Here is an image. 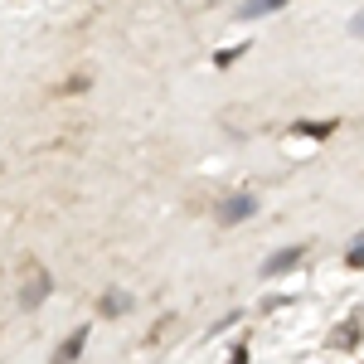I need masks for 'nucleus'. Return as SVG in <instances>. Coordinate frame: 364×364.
I'll return each instance as SVG.
<instances>
[{"instance_id":"nucleus-1","label":"nucleus","mask_w":364,"mask_h":364,"mask_svg":"<svg viewBox=\"0 0 364 364\" xmlns=\"http://www.w3.org/2000/svg\"><path fill=\"white\" fill-rule=\"evenodd\" d=\"M252 214H257V195H228L224 204H219V219H224V224H243Z\"/></svg>"},{"instance_id":"nucleus-2","label":"nucleus","mask_w":364,"mask_h":364,"mask_svg":"<svg viewBox=\"0 0 364 364\" xmlns=\"http://www.w3.org/2000/svg\"><path fill=\"white\" fill-rule=\"evenodd\" d=\"M306 262V248H282L277 257H267L262 262V277H282V272H296Z\"/></svg>"},{"instance_id":"nucleus-3","label":"nucleus","mask_w":364,"mask_h":364,"mask_svg":"<svg viewBox=\"0 0 364 364\" xmlns=\"http://www.w3.org/2000/svg\"><path fill=\"white\" fill-rule=\"evenodd\" d=\"M49 287H54V277L39 267V272H34V282H25V291H20V306H39V301L49 296Z\"/></svg>"},{"instance_id":"nucleus-4","label":"nucleus","mask_w":364,"mask_h":364,"mask_svg":"<svg viewBox=\"0 0 364 364\" xmlns=\"http://www.w3.org/2000/svg\"><path fill=\"white\" fill-rule=\"evenodd\" d=\"M83 350H87V331H73V340H63V345H58V355L49 364H73Z\"/></svg>"},{"instance_id":"nucleus-5","label":"nucleus","mask_w":364,"mask_h":364,"mask_svg":"<svg viewBox=\"0 0 364 364\" xmlns=\"http://www.w3.org/2000/svg\"><path fill=\"white\" fill-rule=\"evenodd\" d=\"M97 311H102V316H122V311H132V296H127V291H107V296L97 301Z\"/></svg>"},{"instance_id":"nucleus-6","label":"nucleus","mask_w":364,"mask_h":364,"mask_svg":"<svg viewBox=\"0 0 364 364\" xmlns=\"http://www.w3.org/2000/svg\"><path fill=\"white\" fill-rule=\"evenodd\" d=\"M336 127L340 122H296L291 132H296V136H336Z\"/></svg>"},{"instance_id":"nucleus-7","label":"nucleus","mask_w":364,"mask_h":364,"mask_svg":"<svg viewBox=\"0 0 364 364\" xmlns=\"http://www.w3.org/2000/svg\"><path fill=\"white\" fill-rule=\"evenodd\" d=\"M287 0H248L243 5V20H257V15H272V10H282Z\"/></svg>"},{"instance_id":"nucleus-8","label":"nucleus","mask_w":364,"mask_h":364,"mask_svg":"<svg viewBox=\"0 0 364 364\" xmlns=\"http://www.w3.org/2000/svg\"><path fill=\"white\" fill-rule=\"evenodd\" d=\"M248 49H252V44H228V49H219V54H214V63H219V68H228V63H238Z\"/></svg>"},{"instance_id":"nucleus-9","label":"nucleus","mask_w":364,"mask_h":364,"mask_svg":"<svg viewBox=\"0 0 364 364\" xmlns=\"http://www.w3.org/2000/svg\"><path fill=\"white\" fill-rule=\"evenodd\" d=\"M345 262H350V267H360V262H364V243H360V238L350 243V257H345Z\"/></svg>"}]
</instances>
